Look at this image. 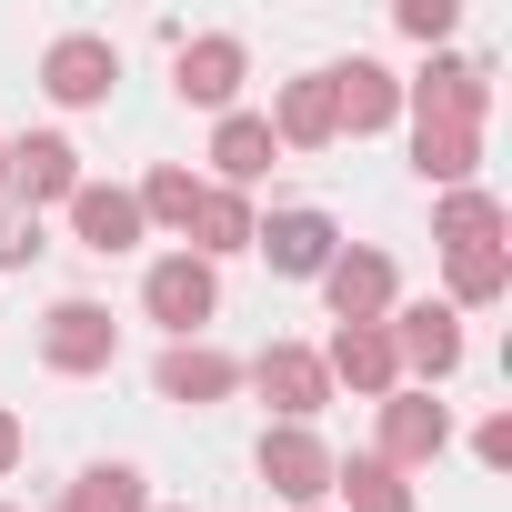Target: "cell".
<instances>
[{
    "instance_id": "23",
    "label": "cell",
    "mask_w": 512,
    "mask_h": 512,
    "mask_svg": "<svg viewBox=\"0 0 512 512\" xmlns=\"http://www.w3.org/2000/svg\"><path fill=\"white\" fill-rule=\"evenodd\" d=\"M61 512H151V492H141L131 462H91V472L61 492Z\"/></svg>"
},
{
    "instance_id": "28",
    "label": "cell",
    "mask_w": 512,
    "mask_h": 512,
    "mask_svg": "<svg viewBox=\"0 0 512 512\" xmlns=\"http://www.w3.org/2000/svg\"><path fill=\"white\" fill-rule=\"evenodd\" d=\"M472 452H482V472H502V462H512V412H492V422L472 432Z\"/></svg>"
},
{
    "instance_id": "15",
    "label": "cell",
    "mask_w": 512,
    "mask_h": 512,
    "mask_svg": "<svg viewBox=\"0 0 512 512\" xmlns=\"http://www.w3.org/2000/svg\"><path fill=\"white\" fill-rule=\"evenodd\" d=\"M322 81H332V121H342L352 141L402 121V81H392L382 61H342V71H322Z\"/></svg>"
},
{
    "instance_id": "6",
    "label": "cell",
    "mask_w": 512,
    "mask_h": 512,
    "mask_svg": "<svg viewBox=\"0 0 512 512\" xmlns=\"http://www.w3.org/2000/svg\"><path fill=\"white\" fill-rule=\"evenodd\" d=\"M322 372H332V392H362V402L402 392V352H392V332H382V322H332Z\"/></svg>"
},
{
    "instance_id": "14",
    "label": "cell",
    "mask_w": 512,
    "mask_h": 512,
    "mask_svg": "<svg viewBox=\"0 0 512 512\" xmlns=\"http://www.w3.org/2000/svg\"><path fill=\"white\" fill-rule=\"evenodd\" d=\"M71 241L101 251V262H121V251L141 241V201H131L121 181H81V191H71Z\"/></svg>"
},
{
    "instance_id": "3",
    "label": "cell",
    "mask_w": 512,
    "mask_h": 512,
    "mask_svg": "<svg viewBox=\"0 0 512 512\" xmlns=\"http://www.w3.org/2000/svg\"><path fill=\"white\" fill-rule=\"evenodd\" d=\"M41 362L61 372V382H81V372H111L121 362V322L101 312V302H51V322H41Z\"/></svg>"
},
{
    "instance_id": "5",
    "label": "cell",
    "mask_w": 512,
    "mask_h": 512,
    "mask_svg": "<svg viewBox=\"0 0 512 512\" xmlns=\"http://www.w3.org/2000/svg\"><path fill=\"white\" fill-rule=\"evenodd\" d=\"M392 352H402V372L412 382H442V372H462V312L452 302H392Z\"/></svg>"
},
{
    "instance_id": "22",
    "label": "cell",
    "mask_w": 512,
    "mask_h": 512,
    "mask_svg": "<svg viewBox=\"0 0 512 512\" xmlns=\"http://www.w3.org/2000/svg\"><path fill=\"white\" fill-rule=\"evenodd\" d=\"M432 241H442V251H482V241H502V201H492V191H442Z\"/></svg>"
},
{
    "instance_id": "1",
    "label": "cell",
    "mask_w": 512,
    "mask_h": 512,
    "mask_svg": "<svg viewBox=\"0 0 512 512\" xmlns=\"http://www.w3.org/2000/svg\"><path fill=\"white\" fill-rule=\"evenodd\" d=\"M141 312H151L171 342H191V332L221 312V272H211V262H191V251H171V262H151V272H141Z\"/></svg>"
},
{
    "instance_id": "21",
    "label": "cell",
    "mask_w": 512,
    "mask_h": 512,
    "mask_svg": "<svg viewBox=\"0 0 512 512\" xmlns=\"http://www.w3.org/2000/svg\"><path fill=\"white\" fill-rule=\"evenodd\" d=\"M332 492H342V512H412V482H402L382 452H352V462H332Z\"/></svg>"
},
{
    "instance_id": "26",
    "label": "cell",
    "mask_w": 512,
    "mask_h": 512,
    "mask_svg": "<svg viewBox=\"0 0 512 512\" xmlns=\"http://www.w3.org/2000/svg\"><path fill=\"white\" fill-rule=\"evenodd\" d=\"M392 21H402V41H452V21H462V11H452V0H402Z\"/></svg>"
},
{
    "instance_id": "18",
    "label": "cell",
    "mask_w": 512,
    "mask_h": 512,
    "mask_svg": "<svg viewBox=\"0 0 512 512\" xmlns=\"http://www.w3.org/2000/svg\"><path fill=\"white\" fill-rule=\"evenodd\" d=\"M272 161H282V141H272L262 111H221V131H211V171H221V191H251Z\"/></svg>"
},
{
    "instance_id": "24",
    "label": "cell",
    "mask_w": 512,
    "mask_h": 512,
    "mask_svg": "<svg viewBox=\"0 0 512 512\" xmlns=\"http://www.w3.org/2000/svg\"><path fill=\"white\" fill-rule=\"evenodd\" d=\"M131 201H141V231H151V221H161V231H191V211H201V181H191L181 161H161V171H151Z\"/></svg>"
},
{
    "instance_id": "33",
    "label": "cell",
    "mask_w": 512,
    "mask_h": 512,
    "mask_svg": "<svg viewBox=\"0 0 512 512\" xmlns=\"http://www.w3.org/2000/svg\"><path fill=\"white\" fill-rule=\"evenodd\" d=\"M171 512H181V502H171Z\"/></svg>"
},
{
    "instance_id": "32",
    "label": "cell",
    "mask_w": 512,
    "mask_h": 512,
    "mask_svg": "<svg viewBox=\"0 0 512 512\" xmlns=\"http://www.w3.org/2000/svg\"><path fill=\"white\" fill-rule=\"evenodd\" d=\"M0 512H11V502H0Z\"/></svg>"
},
{
    "instance_id": "4",
    "label": "cell",
    "mask_w": 512,
    "mask_h": 512,
    "mask_svg": "<svg viewBox=\"0 0 512 512\" xmlns=\"http://www.w3.org/2000/svg\"><path fill=\"white\" fill-rule=\"evenodd\" d=\"M241 81H251L241 31H201V41H181V61H171V91H181L191 111H231V101H241Z\"/></svg>"
},
{
    "instance_id": "8",
    "label": "cell",
    "mask_w": 512,
    "mask_h": 512,
    "mask_svg": "<svg viewBox=\"0 0 512 512\" xmlns=\"http://www.w3.org/2000/svg\"><path fill=\"white\" fill-rule=\"evenodd\" d=\"M322 302H332V322H392V302H402V272H392V251H332V272H322Z\"/></svg>"
},
{
    "instance_id": "16",
    "label": "cell",
    "mask_w": 512,
    "mask_h": 512,
    "mask_svg": "<svg viewBox=\"0 0 512 512\" xmlns=\"http://www.w3.org/2000/svg\"><path fill=\"white\" fill-rule=\"evenodd\" d=\"M251 231H262V211H251V191H221V181H201V211H191V262H231V251H251Z\"/></svg>"
},
{
    "instance_id": "11",
    "label": "cell",
    "mask_w": 512,
    "mask_h": 512,
    "mask_svg": "<svg viewBox=\"0 0 512 512\" xmlns=\"http://www.w3.org/2000/svg\"><path fill=\"white\" fill-rule=\"evenodd\" d=\"M402 111H412V121H472V131H482V111H492V61H432L422 81H402Z\"/></svg>"
},
{
    "instance_id": "17",
    "label": "cell",
    "mask_w": 512,
    "mask_h": 512,
    "mask_svg": "<svg viewBox=\"0 0 512 512\" xmlns=\"http://www.w3.org/2000/svg\"><path fill=\"white\" fill-rule=\"evenodd\" d=\"M11 191L41 211V201H71L81 191V151L61 141V131H31V141H11Z\"/></svg>"
},
{
    "instance_id": "25",
    "label": "cell",
    "mask_w": 512,
    "mask_h": 512,
    "mask_svg": "<svg viewBox=\"0 0 512 512\" xmlns=\"http://www.w3.org/2000/svg\"><path fill=\"white\" fill-rule=\"evenodd\" d=\"M442 272H452V302H502V292H512V251H502V241L442 251Z\"/></svg>"
},
{
    "instance_id": "7",
    "label": "cell",
    "mask_w": 512,
    "mask_h": 512,
    "mask_svg": "<svg viewBox=\"0 0 512 512\" xmlns=\"http://www.w3.org/2000/svg\"><path fill=\"white\" fill-rule=\"evenodd\" d=\"M251 251H262L282 282H322L332 251H342V221H332V211H272L262 231H251Z\"/></svg>"
},
{
    "instance_id": "12",
    "label": "cell",
    "mask_w": 512,
    "mask_h": 512,
    "mask_svg": "<svg viewBox=\"0 0 512 512\" xmlns=\"http://www.w3.org/2000/svg\"><path fill=\"white\" fill-rule=\"evenodd\" d=\"M442 442H452V412H442L432 392H382V462H392V472L442 462Z\"/></svg>"
},
{
    "instance_id": "2",
    "label": "cell",
    "mask_w": 512,
    "mask_h": 512,
    "mask_svg": "<svg viewBox=\"0 0 512 512\" xmlns=\"http://www.w3.org/2000/svg\"><path fill=\"white\" fill-rule=\"evenodd\" d=\"M41 91H51L61 111H101V101L121 91V51H111L101 31H61V41L41 51Z\"/></svg>"
},
{
    "instance_id": "19",
    "label": "cell",
    "mask_w": 512,
    "mask_h": 512,
    "mask_svg": "<svg viewBox=\"0 0 512 512\" xmlns=\"http://www.w3.org/2000/svg\"><path fill=\"white\" fill-rule=\"evenodd\" d=\"M472 161H482V131L472 121H412V171L432 191H472Z\"/></svg>"
},
{
    "instance_id": "27",
    "label": "cell",
    "mask_w": 512,
    "mask_h": 512,
    "mask_svg": "<svg viewBox=\"0 0 512 512\" xmlns=\"http://www.w3.org/2000/svg\"><path fill=\"white\" fill-rule=\"evenodd\" d=\"M41 262V221H0V272H31Z\"/></svg>"
},
{
    "instance_id": "29",
    "label": "cell",
    "mask_w": 512,
    "mask_h": 512,
    "mask_svg": "<svg viewBox=\"0 0 512 512\" xmlns=\"http://www.w3.org/2000/svg\"><path fill=\"white\" fill-rule=\"evenodd\" d=\"M21 452H31V432H21V412L0 402V472H21Z\"/></svg>"
},
{
    "instance_id": "20",
    "label": "cell",
    "mask_w": 512,
    "mask_h": 512,
    "mask_svg": "<svg viewBox=\"0 0 512 512\" xmlns=\"http://www.w3.org/2000/svg\"><path fill=\"white\" fill-rule=\"evenodd\" d=\"M272 141H282V151H322V141H342V121H332V81H322V71L282 81V111H272Z\"/></svg>"
},
{
    "instance_id": "10",
    "label": "cell",
    "mask_w": 512,
    "mask_h": 512,
    "mask_svg": "<svg viewBox=\"0 0 512 512\" xmlns=\"http://www.w3.org/2000/svg\"><path fill=\"white\" fill-rule=\"evenodd\" d=\"M262 482L312 512V502L332 492V442H322L312 422H272V432H262Z\"/></svg>"
},
{
    "instance_id": "30",
    "label": "cell",
    "mask_w": 512,
    "mask_h": 512,
    "mask_svg": "<svg viewBox=\"0 0 512 512\" xmlns=\"http://www.w3.org/2000/svg\"><path fill=\"white\" fill-rule=\"evenodd\" d=\"M0 181H11V141H0Z\"/></svg>"
},
{
    "instance_id": "9",
    "label": "cell",
    "mask_w": 512,
    "mask_h": 512,
    "mask_svg": "<svg viewBox=\"0 0 512 512\" xmlns=\"http://www.w3.org/2000/svg\"><path fill=\"white\" fill-rule=\"evenodd\" d=\"M241 382H251V392H262V402H272L282 422H312V412L332 402V372H322V352H312V342H272L262 362H251V372H241Z\"/></svg>"
},
{
    "instance_id": "13",
    "label": "cell",
    "mask_w": 512,
    "mask_h": 512,
    "mask_svg": "<svg viewBox=\"0 0 512 512\" xmlns=\"http://www.w3.org/2000/svg\"><path fill=\"white\" fill-rule=\"evenodd\" d=\"M151 392L201 412V402H231V392H241V362H231V352H211V342H171V352L151 362Z\"/></svg>"
},
{
    "instance_id": "31",
    "label": "cell",
    "mask_w": 512,
    "mask_h": 512,
    "mask_svg": "<svg viewBox=\"0 0 512 512\" xmlns=\"http://www.w3.org/2000/svg\"><path fill=\"white\" fill-rule=\"evenodd\" d=\"M312 512H332V502H312Z\"/></svg>"
}]
</instances>
